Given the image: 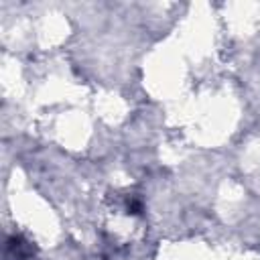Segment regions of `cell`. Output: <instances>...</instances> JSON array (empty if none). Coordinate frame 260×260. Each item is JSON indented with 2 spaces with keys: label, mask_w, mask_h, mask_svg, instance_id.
<instances>
[{
  "label": "cell",
  "mask_w": 260,
  "mask_h": 260,
  "mask_svg": "<svg viewBox=\"0 0 260 260\" xmlns=\"http://www.w3.org/2000/svg\"><path fill=\"white\" fill-rule=\"evenodd\" d=\"M6 256L10 260H28L32 256V250H30V244L24 242L22 238L14 236L8 240V246H6Z\"/></svg>",
  "instance_id": "obj_1"
}]
</instances>
